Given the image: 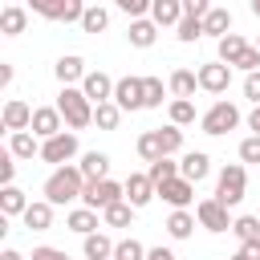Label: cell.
Returning <instances> with one entry per match:
<instances>
[{
	"label": "cell",
	"instance_id": "1",
	"mask_svg": "<svg viewBox=\"0 0 260 260\" xmlns=\"http://www.w3.org/2000/svg\"><path fill=\"white\" fill-rule=\"evenodd\" d=\"M81 191H85V175H81L77 162H65V167H57V171L45 179V199H49L53 207L81 199Z\"/></svg>",
	"mask_w": 260,
	"mask_h": 260
},
{
	"label": "cell",
	"instance_id": "2",
	"mask_svg": "<svg viewBox=\"0 0 260 260\" xmlns=\"http://www.w3.org/2000/svg\"><path fill=\"white\" fill-rule=\"evenodd\" d=\"M57 110H61V118H65L69 130H85V126L93 122V102L81 93V85H61Z\"/></svg>",
	"mask_w": 260,
	"mask_h": 260
},
{
	"label": "cell",
	"instance_id": "3",
	"mask_svg": "<svg viewBox=\"0 0 260 260\" xmlns=\"http://www.w3.org/2000/svg\"><path fill=\"white\" fill-rule=\"evenodd\" d=\"M244 195H248V171H244V162H228V167L219 171L215 199H219L223 207H240Z\"/></svg>",
	"mask_w": 260,
	"mask_h": 260
},
{
	"label": "cell",
	"instance_id": "4",
	"mask_svg": "<svg viewBox=\"0 0 260 260\" xmlns=\"http://www.w3.org/2000/svg\"><path fill=\"white\" fill-rule=\"evenodd\" d=\"M126 199V183H114V179H85V191H81V207H93V211H106L114 203Z\"/></svg>",
	"mask_w": 260,
	"mask_h": 260
},
{
	"label": "cell",
	"instance_id": "5",
	"mask_svg": "<svg viewBox=\"0 0 260 260\" xmlns=\"http://www.w3.org/2000/svg\"><path fill=\"white\" fill-rule=\"evenodd\" d=\"M199 126H203V134H211V138H219V134H228V130H236L240 126V106L236 102H215L203 118H199Z\"/></svg>",
	"mask_w": 260,
	"mask_h": 260
},
{
	"label": "cell",
	"instance_id": "6",
	"mask_svg": "<svg viewBox=\"0 0 260 260\" xmlns=\"http://www.w3.org/2000/svg\"><path fill=\"white\" fill-rule=\"evenodd\" d=\"M73 154H77V130H61V134L41 142V158L53 162V167H65Z\"/></svg>",
	"mask_w": 260,
	"mask_h": 260
},
{
	"label": "cell",
	"instance_id": "7",
	"mask_svg": "<svg viewBox=\"0 0 260 260\" xmlns=\"http://www.w3.org/2000/svg\"><path fill=\"white\" fill-rule=\"evenodd\" d=\"M228 211H232V207H223L215 195L195 203V219H199V228H207V232H232V223H236V219H232Z\"/></svg>",
	"mask_w": 260,
	"mask_h": 260
},
{
	"label": "cell",
	"instance_id": "8",
	"mask_svg": "<svg viewBox=\"0 0 260 260\" xmlns=\"http://www.w3.org/2000/svg\"><path fill=\"white\" fill-rule=\"evenodd\" d=\"M114 102L122 106V114L126 110H146V85H142V77H118V85H114Z\"/></svg>",
	"mask_w": 260,
	"mask_h": 260
},
{
	"label": "cell",
	"instance_id": "9",
	"mask_svg": "<svg viewBox=\"0 0 260 260\" xmlns=\"http://www.w3.org/2000/svg\"><path fill=\"white\" fill-rule=\"evenodd\" d=\"M195 73H199V89H207V93H228V85H232V65H223V61H207Z\"/></svg>",
	"mask_w": 260,
	"mask_h": 260
},
{
	"label": "cell",
	"instance_id": "10",
	"mask_svg": "<svg viewBox=\"0 0 260 260\" xmlns=\"http://www.w3.org/2000/svg\"><path fill=\"white\" fill-rule=\"evenodd\" d=\"M114 77L110 73H102V69H89L85 73V81H81V93L93 102V106H102V102H114Z\"/></svg>",
	"mask_w": 260,
	"mask_h": 260
},
{
	"label": "cell",
	"instance_id": "11",
	"mask_svg": "<svg viewBox=\"0 0 260 260\" xmlns=\"http://www.w3.org/2000/svg\"><path fill=\"white\" fill-rule=\"evenodd\" d=\"M28 130L45 142V138H53V134H61V130H65V118H61V110H57V106H37V110H32V126H28Z\"/></svg>",
	"mask_w": 260,
	"mask_h": 260
},
{
	"label": "cell",
	"instance_id": "12",
	"mask_svg": "<svg viewBox=\"0 0 260 260\" xmlns=\"http://www.w3.org/2000/svg\"><path fill=\"white\" fill-rule=\"evenodd\" d=\"M158 199L171 203L175 211H179V207H191V199H195V183L183 179V175H179V179H167V183L158 187Z\"/></svg>",
	"mask_w": 260,
	"mask_h": 260
},
{
	"label": "cell",
	"instance_id": "13",
	"mask_svg": "<svg viewBox=\"0 0 260 260\" xmlns=\"http://www.w3.org/2000/svg\"><path fill=\"white\" fill-rule=\"evenodd\" d=\"M0 122H4V130H8V134L28 130V126H32V106H28V102H20V98H8V102H4Z\"/></svg>",
	"mask_w": 260,
	"mask_h": 260
},
{
	"label": "cell",
	"instance_id": "14",
	"mask_svg": "<svg viewBox=\"0 0 260 260\" xmlns=\"http://www.w3.org/2000/svg\"><path fill=\"white\" fill-rule=\"evenodd\" d=\"M85 61L77 57V53H65V57H57V65H53V77L61 81V85H73V81H85Z\"/></svg>",
	"mask_w": 260,
	"mask_h": 260
},
{
	"label": "cell",
	"instance_id": "15",
	"mask_svg": "<svg viewBox=\"0 0 260 260\" xmlns=\"http://www.w3.org/2000/svg\"><path fill=\"white\" fill-rule=\"evenodd\" d=\"M179 175L191 179V183H203V179L211 175V158H207L203 150H187V154L179 158Z\"/></svg>",
	"mask_w": 260,
	"mask_h": 260
},
{
	"label": "cell",
	"instance_id": "16",
	"mask_svg": "<svg viewBox=\"0 0 260 260\" xmlns=\"http://www.w3.org/2000/svg\"><path fill=\"white\" fill-rule=\"evenodd\" d=\"M150 199H158V187L150 183V175H130V179H126V203L146 207Z\"/></svg>",
	"mask_w": 260,
	"mask_h": 260
},
{
	"label": "cell",
	"instance_id": "17",
	"mask_svg": "<svg viewBox=\"0 0 260 260\" xmlns=\"http://www.w3.org/2000/svg\"><path fill=\"white\" fill-rule=\"evenodd\" d=\"M20 219H24L28 232H49V228H53V203H49V199H32Z\"/></svg>",
	"mask_w": 260,
	"mask_h": 260
},
{
	"label": "cell",
	"instance_id": "18",
	"mask_svg": "<svg viewBox=\"0 0 260 260\" xmlns=\"http://www.w3.org/2000/svg\"><path fill=\"white\" fill-rule=\"evenodd\" d=\"M114 240L106 236V232H89V236H81V252H85V260H114Z\"/></svg>",
	"mask_w": 260,
	"mask_h": 260
},
{
	"label": "cell",
	"instance_id": "19",
	"mask_svg": "<svg viewBox=\"0 0 260 260\" xmlns=\"http://www.w3.org/2000/svg\"><path fill=\"white\" fill-rule=\"evenodd\" d=\"M126 41H130L134 49H150V45L158 41V24H154L150 16H142V20H130V28H126Z\"/></svg>",
	"mask_w": 260,
	"mask_h": 260
},
{
	"label": "cell",
	"instance_id": "20",
	"mask_svg": "<svg viewBox=\"0 0 260 260\" xmlns=\"http://www.w3.org/2000/svg\"><path fill=\"white\" fill-rule=\"evenodd\" d=\"M150 20L158 28H175L183 20V0H154L150 4Z\"/></svg>",
	"mask_w": 260,
	"mask_h": 260
},
{
	"label": "cell",
	"instance_id": "21",
	"mask_svg": "<svg viewBox=\"0 0 260 260\" xmlns=\"http://www.w3.org/2000/svg\"><path fill=\"white\" fill-rule=\"evenodd\" d=\"M244 49H248V41H244L240 32H228V37H219V41H215V61L236 65V61L244 57Z\"/></svg>",
	"mask_w": 260,
	"mask_h": 260
},
{
	"label": "cell",
	"instance_id": "22",
	"mask_svg": "<svg viewBox=\"0 0 260 260\" xmlns=\"http://www.w3.org/2000/svg\"><path fill=\"white\" fill-rule=\"evenodd\" d=\"M8 150L16 158H41V138L32 130H16V134H8Z\"/></svg>",
	"mask_w": 260,
	"mask_h": 260
},
{
	"label": "cell",
	"instance_id": "23",
	"mask_svg": "<svg viewBox=\"0 0 260 260\" xmlns=\"http://www.w3.org/2000/svg\"><path fill=\"white\" fill-rule=\"evenodd\" d=\"M167 89H171V98H195V89H199V73H191V69H175V73L167 77Z\"/></svg>",
	"mask_w": 260,
	"mask_h": 260
},
{
	"label": "cell",
	"instance_id": "24",
	"mask_svg": "<svg viewBox=\"0 0 260 260\" xmlns=\"http://www.w3.org/2000/svg\"><path fill=\"white\" fill-rule=\"evenodd\" d=\"M28 203H32V199H28L16 183L0 191V215H8V219H12V215H24V211H28Z\"/></svg>",
	"mask_w": 260,
	"mask_h": 260
},
{
	"label": "cell",
	"instance_id": "25",
	"mask_svg": "<svg viewBox=\"0 0 260 260\" xmlns=\"http://www.w3.org/2000/svg\"><path fill=\"white\" fill-rule=\"evenodd\" d=\"M65 228L77 232V236H89V232H98L102 223H98V211H93V207H73V211L65 215Z\"/></svg>",
	"mask_w": 260,
	"mask_h": 260
},
{
	"label": "cell",
	"instance_id": "26",
	"mask_svg": "<svg viewBox=\"0 0 260 260\" xmlns=\"http://www.w3.org/2000/svg\"><path fill=\"white\" fill-rule=\"evenodd\" d=\"M195 223H199V219H195L187 207H179V211H171V215H167V236H171V240H191Z\"/></svg>",
	"mask_w": 260,
	"mask_h": 260
},
{
	"label": "cell",
	"instance_id": "27",
	"mask_svg": "<svg viewBox=\"0 0 260 260\" xmlns=\"http://www.w3.org/2000/svg\"><path fill=\"white\" fill-rule=\"evenodd\" d=\"M24 28H28V12H24L20 4H8V8L0 12V32H4V37H20Z\"/></svg>",
	"mask_w": 260,
	"mask_h": 260
},
{
	"label": "cell",
	"instance_id": "28",
	"mask_svg": "<svg viewBox=\"0 0 260 260\" xmlns=\"http://www.w3.org/2000/svg\"><path fill=\"white\" fill-rule=\"evenodd\" d=\"M203 32H207V37H215V41H219V37H228V32H232V8H219V4H215V8L203 16Z\"/></svg>",
	"mask_w": 260,
	"mask_h": 260
},
{
	"label": "cell",
	"instance_id": "29",
	"mask_svg": "<svg viewBox=\"0 0 260 260\" xmlns=\"http://www.w3.org/2000/svg\"><path fill=\"white\" fill-rule=\"evenodd\" d=\"M77 167L85 179H110V154H102V150H85Z\"/></svg>",
	"mask_w": 260,
	"mask_h": 260
},
{
	"label": "cell",
	"instance_id": "30",
	"mask_svg": "<svg viewBox=\"0 0 260 260\" xmlns=\"http://www.w3.org/2000/svg\"><path fill=\"white\" fill-rule=\"evenodd\" d=\"M134 150H138L146 162H158V158H167V154H162V138H158V130H146V134H138Z\"/></svg>",
	"mask_w": 260,
	"mask_h": 260
},
{
	"label": "cell",
	"instance_id": "31",
	"mask_svg": "<svg viewBox=\"0 0 260 260\" xmlns=\"http://www.w3.org/2000/svg\"><path fill=\"white\" fill-rule=\"evenodd\" d=\"M93 122H98V130H118V122H122V106H118V102H102V106H93Z\"/></svg>",
	"mask_w": 260,
	"mask_h": 260
},
{
	"label": "cell",
	"instance_id": "32",
	"mask_svg": "<svg viewBox=\"0 0 260 260\" xmlns=\"http://www.w3.org/2000/svg\"><path fill=\"white\" fill-rule=\"evenodd\" d=\"M134 211H138V207L122 199V203H114V207H106V211H102V219H106V228H130V219H134Z\"/></svg>",
	"mask_w": 260,
	"mask_h": 260
},
{
	"label": "cell",
	"instance_id": "33",
	"mask_svg": "<svg viewBox=\"0 0 260 260\" xmlns=\"http://www.w3.org/2000/svg\"><path fill=\"white\" fill-rule=\"evenodd\" d=\"M171 126H191L195 122V102L191 98H171Z\"/></svg>",
	"mask_w": 260,
	"mask_h": 260
},
{
	"label": "cell",
	"instance_id": "34",
	"mask_svg": "<svg viewBox=\"0 0 260 260\" xmlns=\"http://www.w3.org/2000/svg\"><path fill=\"white\" fill-rule=\"evenodd\" d=\"M146 175H150V183H154V187H162L167 179H179V162H175V158L167 154V158L150 162V167H146Z\"/></svg>",
	"mask_w": 260,
	"mask_h": 260
},
{
	"label": "cell",
	"instance_id": "35",
	"mask_svg": "<svg viewBox=\"0 0 260 260\" xmlns=\"http://www.w3.org/2000/svg\"><path fill=\"white\" fill-rule=\"evenodd\" d=\"M106 24H110V12L102 4H89L81 16V32H106Z\"/></svg>",
	"mask_w": 260,
	"mask_h": 260
},
{
	"label": "cell",
	"instance_id": "36",
	"mask_svg": "<svg viewBox=\"0 0 260 260\" xmlns=\"http://www.w3.org/2000/svg\"><path fill=\"white\" fill-rule=\"evenodd\" d=\"M175 37H179L183 45H195V41H199V37H207V32H203V20H195V16H183V20L175 24Z\"/></svg>",
	"mask_w": 260,
	"mask_h": 260
},
{
	"label": "cell",
	"instance_id": "37",
	"mask_svg": "<svg viewBox=\"0 0 260 260\" xmlns=\"http://www.w3.org/2000/svg\"><path fill=\"white\" fill-rule=\"evenodd\" d=\"M232 232H236V240H240V244L260 240V215H240V219L232 223Z\"/></svg>",
	"mask_w": 260,
	"mask_h": 260
},
{
	"label": "cell",
	"instance_id": "38",
	"mask_svg": "<svg viewBox=\"0 0 260 260\" xmlns=\"http://www.w3.org/2000/svg\"><path fill=\"white\" fill-rule=\"evenodd\" d=\"M146 252H150V248H142L134 236H126V240H118V248H114V260H146Z\"/></svg>",
	"mask_w": 260,
	"mask_h": 260
},
{
	"label": "cell",
	"instance_id": "39",
	"mask_svg": "<svg viewBox=\"0 0 260 260\" xmlns=\"http://www.w3.org/2000/svg\"><path fill=\"white\" fill-rule=\"evenodd\" d=\"M158 138H162V154H179L183 150V126H162Z\"/></svg>",
	"mask_w": 260,
	"mask_h": 260
},
{
	"label": "cell",
	"instance_id": "40",
	"mask_svg": "<svg viewBox=\"0 0 260 260\" xmlns=\"http://www.w3.org/2000/svg\"><path fill=\"white\" fill-rule=\"evenodd\" d=\"M85 0H61V12H57V20H65V24H81V16H85Z\"/></svg>",
	"mask_w": 260,
	"mask_h": 260
},
{
	"label": "cell",
	"instance_id": "41",
	"mask_svg": "<svg viewBox=\"0 0 260 260\" xmlns=\"http://www.w3.org/2000/svg\"><path fill=\"white\" fill-rule=\"evenodd\" d=\"M142 85H146V110H158L162 106V93H167L162 77H142Z\"/></svg>",
	"mask_w": 260,
	"mask_h": 260
},
{
	"label": "cell",
	"instance_id": "42",
	"mask_svg": "<svg viewBox=\"0 0 260 260\" xmlns=\"http://www.w3.org/2000/svg\"><path fill=\"white\" fill-rule=\"evenodd\" d=\"M12 179H16V154L4 146V150H0V183L12 187Z\"/></svg>",
	"mask_w": 260,
	"mask_h": 260
},
{
	"label": "cell",
	"instance_id": "43",
	"mask_svg": "<svg viewBox=\"0 0 260 260\" xmlns=\"http://www.w3.org/2000/svg\"><path fill=\"white\" fill-rule=\"evenodd\" d=\"M114 4H118L130 20H142V16L150 12V4H154V0H114Z\"/></svg>",
	"mask_w": 260,
	"mask_h": 260
},
{
	"label": "cell",
	"instance_id": "44",
	"mask_svg": "<svg viewBox=\"0 0 260 260\" xmlns=\"http://www.w3.org/2000/svg\"><path fill=\"white\" fill-rule=\"evenodd\" d=\"M240 162H260V134H248L240 142Z\"/></svg>",
	"mask_w": 260,
	"mask_h": 260
},
{
	"label": "cell",
	"instance_id": "45",
	"mask_svg": "<svg viewBox=\"0 0 260 260\" xmlns=\"http://www.w3.org/2000/svg\"><path fill=\"white\" fill-rule=\"evenodd\" d=\"M232 69H244V73H256V69H260V49H256V45H248V49H244V57H240V61H236Z\"/></svg>",
	"mask_w": 260,
	"mask_h": 260
},
{
	"label": "cell",
	"instance_id": "46",
	"mask_svg": "<svg viewBox=\"0 0 260 260\" xmlns=\"http://www.w3.org/2000/svg\"><path fill=\"white\" fill-rule=\"evenodd\" d=\"M28 8H32L37 16H45V20H57V12H61V0H28Z\"/></svg>",
	"mask_w": 260,
	"mask_h": 260
},
{
	"label": "cell",
	"instance_id": "47",
	"mask_svg": "<svg viewBox=\"0 0 260 260\" xmlns=\"http://www.w3.org/2000/svg\"><path fill=\"white\" fill-rule=\"evenodd\" d=\"M211 8H215L211 0H183V16H195V20H203Z\"/></svg>",
	"mask_w": 260,
	"mask_h": 260
},
{
	"label": "cell",
	"instance_id": "48",
	"mask_svg": "<svg viewBox=\"0 0 260 260\" xmlns=\"http://www.w3.org/2000/svg\"><path fill=\"white\" fill-rule=\"evenodd\" d=\"M244 98H248V102H252V106H260V69H256V73H248V77H244Z\"/></svg>",
	"mask_w": 260,
	"mask_h": 260
},
{
	"label": "cell",
	"instance_id": "49",
	"mask_svg": "<svg viewBox=\"0 0 260 260\" xmlns=\"http://www.w3.org/2000/svg\"><path fill=\"white\" fill-rule=\"evenodd\" d=\"M28 260H69L61 248H49V244H41V248H32V256Z\"/></svg>",
	"mask_w": 260,
	"mask_h": 260
},
{
	"label": "cell",
	"instance_id": "50",
	"mask_svg": "<svg viewBox=\"0 0 260 260\" xmlns=\"http://www.w3.org/2000/svg\"><path fill=\"white\" fill-rule=\"evenodd\" d=\"M146 260H175V252L158 244V248H150V252H146Z\"/></svg>",
	"mask_w": 260,
	"mask_h": 260
},
{
	"label": "cell",
	"instance_id": "51",
	"mask_svg": "<svg viewBox=\"0 0 260 260\" xmlns=\"http://www.w3.org/2000/svg\"><path fill=\"white\" fill-rule=\"evenodd\" d=\"M240 248H244L252 260H260V240H248V244H240Z\"/></svg>",
	"mask_w": 260,
	"mask_h": 260
},
{
	"label": "cell",
	"instance_id": "52",
	"mask_svg": "<svg viewBox=\"0 0 260 260\" xmlns=\"http://www.w3.org/2000/svg\"><path fill=\"white\" fill-rule=\"evenodd\" d=\"M248 130H252V134H260V106L248 114Z\"/></svg>",
	"mask_w": 260,
	"mask_h": 260
},
{
	"label": "cell",
	"instance_id": "53",
	"mask_svg": "<svg viewBox=\"0 0 260 260\" xmlns=\"http://www.w3.org/2000/svg\"><path fill=\"white\" fill-rule=\"evenodd\" d=\"M0 85H12V65H0Z\"/></svg>",
	"mask_w": 260,
	"mask_h": 260
},
{
	"label": "cell",
	"instance_id": "54",
	"mask_svg": "<svg viewBox=\"0 0 260 260\" xmlns=\"http://www.w3.org/2000/svg\"><path fill=\"white\" fill-rule=\"evenodd\" d=\"M0 260H24V256H20L16 248H4V252H0Z\"/></svg>",
	"mask_w": 260,
	"mask_h": 260
},
{
	"label": "cell",
	"instance_id": "55",
	"mask_svg": "<svg viewBox=\"0 0 260 260\" xmlns=\"http://www.w3.org/2000/svg\"><path fill=\"white\" fill-rule=\"evenodd\" d=\"M248 8H252V16L260 20V0H248Z\"/></svg>",
	"mask_w": 260,
	"mask_h": 260
},
{
	"label": "cell",
	"instance_id": "56",
	"mask_svg": "<svg viewBox=\"0 0 260 260\" xmlns=\"http://www.w3.org/2000/svg\"><path fill=\"white\" fill-rule=\"evenodd\" d=\"M228 260H252V256H248V252L240 248V252H236V256H228Z\"/></svg>",
	"mask_w": 260,
	"mask_h": 260
},
{
	"label": "cell",
	"instance_id": "57",
	"mask_svg": "<svg viewBox=\"0 0 260 260\" xmlns=\"http://www.w3.org/2000/svg\"><path fill=\"white\" fill-rule=\"evenodd\" d=\"M256 49H260V37H256Z\"/></svg>",
	"mask_w": 260,
	"mask_h": 260
},
{
	"label": "cell",
	"instance_id": "58",
	"mask_svg": "<svg viewBox=\"0 0 260 260\" xmlns=\"http://www.w3.org/2000/svg\"><path fill=\"white\" fill-rule=\"evenodd\" d=\"M12 4H20V0H12ZM24 4H28V0H24Z\"/></svg>",
	"mask_w": 260,
	"mask_h": 260
},
{
	"label": "cell",
	"instance_id": "59",
	"mask_svg": "<svg viewBox=\"0 0 260 260\" xmlns=\"http://www.w3.org/2000/svg\"><path fill=\"white\" fill-rule=\"evenodd\" d=\"M256 215H260V211H256Z\"/></svg>",
	"mask_w": 260,
	"mask_h": 260
}]
</instances>
